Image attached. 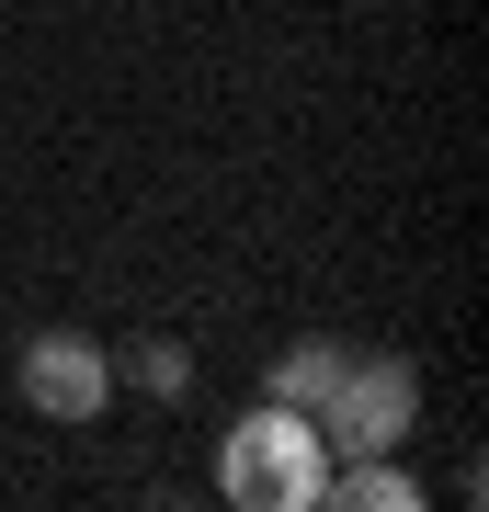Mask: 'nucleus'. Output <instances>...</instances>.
I'll return each mask as SVG.
<instances>
[{
  "label": "nucleus",
  "instance_id": "nucleus-1",
  "mask_svg": "<svg viewBox=\"0 0 489 512\" xmlns=\"http://www.w3.org/2000/svg\"><path fill=\"white\" fill-rule=\"evenodd\" d=\"M217 490L239 501V512H319V490H330V444H319V421L308 410H251L228 433V456H217Z\"/></svg>",
  "mask_w": 489,
  "mask_h": 512
},
{
  "label": "nucleus",
  "instance_id": "nucleus-5",
  "mask_svg": "<svg viewBox=\"0 0 489 512\" xmlns=\"http://www.w3.org/2000/svg\"><path fill=\"white\" fill-rule=\"evenodd\" d=\"M319 501H342V512H410L421 490H410V478L399 467H342V478H330V490Z\"/></svg>",
  "mask_w": 489,
  "mask_h": 512
},
{
  "label": "nucleus",
  "instance_id": "nucleus-4",
  "mask_svg": "<svg viewBox=\"0 0 489 512\" xmlns=\"http://www.w3.org/2000/svg\"><path fill=\"white\" fill-rule=\"evenodd\" d=\"M342 365H353V353H330V342H296L285 365H273V399H285V410H330Z\"/></svg>",
  "mask_w": 489,
  "mask_h": 512
},
{
  "label": "nucleus",
  "instance_id": "nucleus-6",
  "mask_svg": "<svg viewBox=\"0 0 489 512\" xmlns=\"http://www.w3.org/2000/svg\"><path fill=\"white\" fill-rule=\"evenodd\" d=\"M182 376H194V365H182V353H171V342H148V353H137V387H160V399H171V387H182Z\"/></svg>",
  "mask_w": 489,
  "mask_h": 512
},
{
  "label": "nucleus",
  "instance_id": "nucleus-2",
  "mask_svg": "<svg viewBox=\"0 0 489 512\" xmlns=\"http://www.w3.org/2000/svg\"><path fill=\"white\" fill-rule=\"evenodd\" d=\"M23 399H35L46 421H91V410L114 399L103 342H80V330H46V342H23Z\"/></svg>",
  "mask_w": 489,
  "mask_h": 512
},
{
  "label": "nucleus",
  "instance_id": "nucleus-3",
  "mask_svg": "<svg viewBox=\"0 0 489 512\" xmlns=\"http://www.w3.org/2000/svg\"><path fill=\"white\" fill-rule=\"evenodd\" d=\"M410 365H342V387H330V421L319 433L330 444H353V456H376V444H399L410 433Z\"/></svg>",
  "mask_w": 489,
  "mask_h": 512
}]
</instances>
